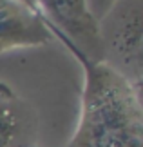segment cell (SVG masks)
<instances>
[{
  "mask_svg": "<svg viewBox=\"0 0 143 147\" xmlns=\"http://www.w3.org/2000/svg\"><path fill=\"white\" fill-rule=\"evenodd\" d=\"M45 26L51 36H56L76 56L85 75L80 122L64 147H143L141 87L105 64L85 58L60 31L47 22Z\"/></svg>",
  "mask_w": 143,
  "mask_h": 147,
  "instance_id": "obj_1",
  "label": "cell"
},
{
  "mask_svg": "<svg viewBox=\"0 0 143 147\" xmlns=\"http://www.w3.org/2000/svg\"><path fill=\"white\" fill-rule=\"evenodd\" d=\"M101 64L141 87L143 0H116L98 22Z\"/></svg>",
  "mask_w": 143,
  "mask_h": 147,
  "instance_id": "obj_2",
  "label": "cell"
},
{
  "mask_svg": "<svg viewBox=\"0 0 143 147\" xmlns=\"http://www.w3.org/2000/svg\"><path fill=\"white\" fill-rule=\"evenodd\" d=\"M36 11L85 58L101 64L98 22L89 13L87 0H36Z\"/></svg>",
  "mask_w": 143,
  "mask_h": 147,
  "instance_id": "obj_3",
  "label": "cell"
},
{
  "mask_svg": "<svg viewBox=\"0 0 143 147\" xmlns=\"http://www.w3.org/2000/svg\"><path fill=\"white\" fill-rule=\"evenodd\" d=\"M49 40L51 33L38 11L18 0H0V53Z\"/></svg>",
  "mask_w": 143,
  "mask_h": 147,
  "instance_id": "obj_4",
  "label": "cell"
},
{
  "mask_svg": "<svg viewBox=\"0 0 143 147\" xmlns=\"http://www.w3.org/2000/svg\"><path fill=\"white\" fill-rule=\"evenodd\" d=\"M38 116L13 89L0 84V147H36Z\"/></svg>",
  "mask_w": 143,
  "mask_h": 147,
  "instance_id": "obj_5",
  "label": "cell"
},
{
  "mask_svg": "<svg viewBox=\"0 0 143 147\" xmlns=\"http://www.w3.org/2000/svg\"><path fill=\"white\" fill-rule=\"evenodd\" d=\"M114 2L116 0H87V7H89V13L93 15V18L96 22H100L107 11L112 7Z\"/></svg>",
  "mask_w": 143,
  "mask_h": 147,
  "instance_id": "obj_6",
  "label": "cell"
},
{
  "mask_svg": "<svg viewBox=\"0 0 143 147\" xmlns=\"http://www.w3.org/2000/svg\"><path fill=\"white\" fill-rule=\"evenodd\" d=\"M18 2L26 4L27 7H31V9H35V11H36V0H18Z\"/></svg>",
  "mask_w": 143,
  "mask_h": 147,
  "instance_id": "obj_7",
  "label": "cell"
}]
</instances>
